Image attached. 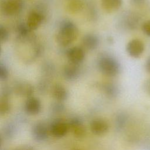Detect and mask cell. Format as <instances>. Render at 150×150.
<instances>
[{"label": "cell", "mask_w": 150, "mask_h": 150, "mask_svg": "<svg viewBox=\"0 0 150 150\" xmlns=\"http://www.w3.org/2000/svg\"><path fill=\"white\" fill-rule=\"evenodd\" d=\"M53 97L57 101L63 102L69 97V91L67 88L62 84L56 83L51 89Z\"/></svg>", "instance_id": "15"}, {"label": "cell", "mask_w": 150, "mask_h": 150, "mask_svg": "<svg viewBox=\"0 0 150 150\" xmlns=\"http://www.w3.org/2000/svg\"><path fill=\"white\" fill-rule=\"evenodd\" d=\"M43 14L38 11H32L29 12L26 19V24L28 28L31 30L37 29L44 21Z\"/></svg>", "instance_id": "11"}, {"label": "cell", "mask_w": 150, "mask_h": 150, "mask_svg": "<svg viewBox=\"0 0 150 150\" xmlns=\"http://www.w3.org/2000/svg\"><path fill=\"white\" fill-rule=\"evenodd\" d=\"M16 131L15 127L12 123H8L4 127V134L7 138H11L15 135Z\"/></svg>", "instance_id": "22"}, {"label": "cell", "mask_w": 150, "mask_h": 150, "mask_svg": "<svg viewBox=\"0 0 150 150\" xmlns=\"http://www.w3.org/2000/svg\"><path fill=\"white\" fill-rule=\"evenodd\" d=\"M83 48L88 50H94L98 47L100 44L99 38L95 34L87 33L81 39Z\"/></svg>", "instance_id": "14"}, {"label": "cell", "mask_w": 150, "mask_h": 150, "mask_svg": "<svg viewBox=\"0 0 150 150\" xmlns=\"http://www.w3.org/2000/svg\"><path fill=\"white\" fill-rule=\"evenodd\" d=\"M145 50L144 43L139 39H133L129 41L126 46L127 53L132 57L139 58Z\"/></svg>", "instance_id": "7"}, {"label": "cell", "mask_w": 150, "mask_h": 150, "mask_svg": "<svg viewBox=\"0 0 150 150\" xmlns=\"http://www.w3.org/2000/svg\"><path fill=\"white\" fill-rule=\"evenodd\" d=\"M122 0H101V6L107 12H113L120 8Z\"/></svg>", "instance_id": "18"}, {"label": "cell", "mask_w": 150, "mask_h": 150, "mask_svg": "<svg viewBox=\"0 0 150 150\" xmlns=\"http://www.w3.org/2000/svg\"><path fill=\"white\" fill-rule=\"evenodd\" d=\"M81 74L80 64L68 63L63 69V76L65 80L69 81H74L78 79Z\"/></svg>", "instance_id": "8"}, {"label": "cell", "mask_w": 150, "mask_h": 150, "mask_svg": "<svg viewBox=\"0 0 150 150\" xmlns=\"http://www.w3.org/2000/svg\"><path fill=\"white\" fill-rule=\"evenodd\" d=\"M12 150H22V147L20 146V147H17V148H15L14 149H13Z\"/></svg>", "instance_id": "33"}, {"label": "cell", "mask_w": 150, "mask_h": 150, "mask_svg": "<svg viewBox=\"0 0 150 150\" xmlns=\"http://www.w3.org/2000/svg\"><path fill=\"white\" fill-rule=\"evenodd\" d=\"M68 124L62 120L53 121L49 127L50 133L55 138H60L64 137L69 130Z\"/></svg>", "instance_id": "6"}, {"label": "cell", "mask_w": 150, "mask_h": 150, "mask_svg": "<svg viewBox=\"0 0 150 150\" xmlns=\"http://www.w3.org/2000/svg\"><path fill=\"white\" fill-rule=\"evenodd\" d=\"M24 109L25 112L30 115H36L39 114L42 110L40 100L35 97H30L25 101Z\"/></svg>", "instance_id": "13"}, {"label": "cell", "mask_w": 150, "mask_h": 150, "mask_svg": "<svg viewBox=\"0 0 150 150\" xmlns=\"http://www.w3.org/2000/svg\"><path fill=\"white\" fill-rule=\"evenodd\" d=\"M66 56L69 63L80 64L84 59L85 52L81 47L74 46L67 50Z\"/></svg>", "instance_id": "9"}, {"label": "cell", "mask_w": 150, "mask_h": 150, "mask_svg": "<svg viewBox=\"0 0 150 150\" xmlns=\"http://www.w3.org/2000/svg\"><path fill=\"white\" fill-rule=\"evenodd\" d=\"M143 88L146 94L150 96V79H146L143 84Z\"/></svg>", "instance_id": "29"}, {"label": "cell", "mask_w": 150, "mask_h": 150, "mask_svg": "<svg viewBox=\"0 0 150 150\" xmlns=\"http://www.w3.org/2000/svg\"><path fill=\"white\" fill-rule=\"evenodd\" d=\"M43 73L46 74V76H50L54 72V66L52 64L46 63H45L42 68Z\"/></svg>", "instance_id": "26"}, {"label": "cell", "mask_w": 150, "mask_h": 150, "mask_svg": "<svg viewBox=\"0 0 150 150\" xmlns=\"http://www.w3.org/2000/svg\"><path fill=\"white\" fill-rule=\"evenodd\" d=\"M22 0H4L1 4V11L6 16H13L19 14L23 9Z\"/></svg>", "instance_id": "3"}, {"label": "cell", "mask_w": 150, "mask_h": 150, "mask_svg": "<svg viewBox=\"0 0 150 150\" xmlns=\"http://www.w3.org/2000/svg\"><path fill=\"white\" fill-rule=\"evenodd\" d=\"M108 129L109 125L107 121L103 118H95L90 122V130L96 135H105L108 131Z\"/></svg>", "instance_id": "10"}, {"label": "cell", "mask_w": 150, "mask_h": 150, "mask_svg": "<svg viewBox=\"0 0 150 150\" xmlns=\"http://www.w3.org/2000/svg\"><path fill=\"white\" fill-rule=\"evenodd\" d=\"M9 38V33L8 29L3 25L0 26V41L1 43L6 42Z\"/></svg>", "instance_id": "23"}, {"label": "cell", "mask_w": 150, "mask_h": 150, "mask_svg": "<svg viewBox=\"0 0 150 150\" xmlns=\"http://www.w3.org/2000/svg\"><path fill=\"white\" fill-rule=\"evenodd\" d=\"M141 29L145 35L150 37V19L145 21L142 24Z\"/></svg>", "instance_id": "27"}, {"label": "cell", "mask_w": 150, "mask_h": 150, "mask_svg": "<svg viewBox=\"0 0 150 150\" xmlns=\"http://www.w3.org/2000/svg\"><path fill=\"white\" fill-rule=\"evenodd\" d=\"M97 66L100 71L107 77H114L121 71V64L118 60L110 54H103L97 60Z\"/></svg>", "instance_id": "2"}, {"label": "cell", "mask_w": 150, "mask_h": 150, "mask_svg": "<svg viewBox=\"0 0 150 150\" xmlns=\"http://www.w3.org/2000/svg\"><path fill=\"white\" fill-rule=\"evenodd\" d=\"M145 67L147 72L150 73V56L148 57L146 60L145 64Z\"/></svg>", "instance_id": "31"}, {"label": "cell", "mask_w": 150, "mask_h": 150, "mask_svg": "<svg viewBox=\"0 0 150 150\" xmlns=\"http://www.w3.org/2000/svg\"><path fill=\"white\" fill-rule=\"evenodd\" d=\"M101 88L104 94L110 98H115L120 94V88L117 84L112 82L103 83Z\"/></svg>", "instance_id": "16"}, {"label": "cell", "mask_w": 150, "mask_h": 150, "mask_svg": "<svg viewBox=\"0 0 150 150\" xmlns=\"http://www.w3.org/2000/svg\"><path fill=\"white\" fill-rule=\"evenodd\" d=\"M9 77V71L5 65L0 64V79L1 81H5Z\"/></svg>", "instance_id": "25"}, {"label": "cell", "mask_w": 150, "mask_h": 150, "mask_svg": "<svg viewBox=\"0 0 150 150\" xmlns=\"http://www.w3.org/2000/svg\"><path fill=\"white\" fill-rule=\"evenodd\" d=\"M69 129L73 135L78 138L81 139L86 135V128L80 117H74L71 118L68 122Z\"/></svg>", "instance_id": "5"}, {"label": "cell", "mask_w": 150, "mask_h": 150, "mask_svg": "<svg viewBox=\"0 0 150 150\" xmlns=\"http://www.w3.org/2000/svg\"><path fill=\"white\" fill-rule=\"evenodd\" d=\"M48 87H49V82L46 80H42L38 84L39 90L42 93L46 92V91L48 88Z\"/></svg>", "instance_id": "28"}, {"label": "cell", "mask_w": 150, "mask_h": 150, "mask_svg": "<svg viewBox=\"0 0 150 150\" xmlns=\"http://www.w3.org/2000/svg\"><path fill=\"white\" fill-rule=\"evenodd\" d=\"M11 110V103L9 100L8 96L2 95L0 100V114L6 115Z\"/></svg>", "instance_id": "20"}, {"label": "cell", "mask_w": 150, "mask_h": 150, "mask_svg": "<svg viewBox=\"0 0 150 150\" xmlns=\"http://www.w3.org/2000/svg\"><path fill=\"white\" fill-rule=\"evenodd\" d=\"M127 121V117L123 112L118 113L115 118V125L118 130L122 129L126 125Z\"/></svg>", "instance_id": "21"}, {"label": "cell", "mask_w": 150, "mask_h": 150, "mask_svg": "<svg viewBox=\"0 0 150 150\" xmlns=\"http://www.w3.org/2000/svg\"><path fill=\"white\" fill-rule=\"evenodd\" d=\"M13 91L18 96L29 98L32 96L34 93L33 86L26 81H19L15 83Z\"/></svg>", "instance_id": "12"}, {"label": "cell", "mask_w": 150, "mask_h": 150, "mask_svg": "<svg viewBox=\"0 0 150 150\" xmlns=\"http://www.w3.org/2000/svg\"><path fill=\"white\" fill-rule=\"evenodd\" d=\"M72 150H81V149H79V148H75V149H72Z\"/></svg>", "instance_id": "34"}, {"label": "cell", "mask_w": 150, "mask_h": 150, "mask_svg": "<svg viewBox=\"0 0 150 150\" xmlns=\"http://www.w3.org/2000/svg\"><path fill=\"white\" fill-rule=\"evenodd\" d=\"M51 109L54 113H61L64 110V105L63 104V102L56 101V102H54L52 104Z\"/></svg>", "instance_id": "24"}, {"label": "cell", "mask_w": 150, "mask_h": 150, "mask_svg": "<svg viewBox=\"0 0 150 150\" xmlns=\"http://www.w3.org/2000/svg\"><path fill=\"white\" fill-rule=\"evenodd\" d=\"M67 10L71 13H77L81 11L84 4L81 0H71L67 5Z\"/></svg>", "instance_id": "19"}, {"label": "cell", "mask_w": 150, "mask_h": 150, "mask_svg": "<svg viewBox=\"0 0 150 150\" xmlns=\"http://www.w3.org/2000/svg\"><path fill=\"white\" fill-rule=\"evenodd\" d=\"M139 17L133 13H130L125 16L123 20L124 26L129 30L136 29L139 25Z\"/></svg>", "instance_id": "17"}, {"label": "cell", "mask_w": 150, "mask_h": 150, "mask_svg": "<svg viewBox=\"0 0 150 150\" xmlns=\"http://www.w3.org/2000/svg\"><path fill=\"white\" fill-rule=\"evenodd\" d=\"M49 132V128L43 122H37L32 127V137L39 142L45 141L48 138Z\"/></svg>", "instance_id": "4"}, {"label": "cell", "mask_w": 150, "mask_h": 150, "mask_svg": "<svg viewBox=\"0 0 150 150\" xmlns=\"http://www.w3.org/2000/svg\"><path fill=\"white\" fill-rule=\"evenodd\" d=\"M79 36V29L71 21L65 20L61 22L56 36L57 44L66 47L75 41Z\"/></svg>", "instance_id": "1"}, {"label": "cell", "mask_w": 150, "mask_h": 150, "mask_svg": "<svg viewBox=\"0 0 150 150\" xmlns=\"http://www.w3.org/2000/svg\"><path fill=\"white\" fill-rule=\"evenodd\" d=\"M130 2L133 5L139 6L144 5L146 2V0H130Z\"/></svg>", "instance_id": "30"}, {"label": "cell", "mask_w": 150, "mask_h": 150, "mask_svg": "<svg viewBox=\"0 0 150 150\" xmlns=\"http://www.w3.org/2000/svg\"><path fill=\"white\" fill-rule=\"evenodd\" d=\"M21 147H22V150H35L34 148H33L30 145H24Z\"/></svg>", "instance_id": "32"}]
</instances>
